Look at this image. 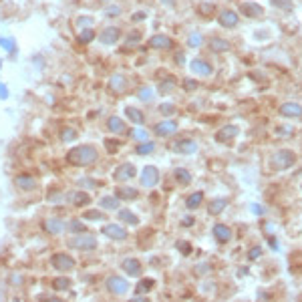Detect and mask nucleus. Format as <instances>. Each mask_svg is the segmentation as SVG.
Instances as JSON below:
<instances>
[{"label":"nucleus","mask_w":302,"mask_h":302,"mask_svg":"<svg viewBox=\"0 0 302 302\" xmlns=\"http://www.w3.org/2000/svg\"><path fill=\"white\" fill-rule=\"evenodd\" d=\"M97 157H99V153L93 145H79V147L67 153V161L71 165H77V167H87V165L95 163Z\"/></svg>","instance_id":"obj_1"},{"label":"nucleus","mask_w":302,"mask_h":302,"mask_svg":"<svg viewBox=\"0 0 302 302\" xmlns=\"http://www.w3.org/2000/svg\"><path fill=\"white\" fill-rule=\"evenodd\" d=\"M69 248H75V250H81V252H91L97 248V238L89 236V234H75L69 242Z\"/></svg>","instance_id":"obj_2"},{"label":"nucleus","mask_w":302,"mask_h":302,"mask_svg":"<svg viewBox=\"0 0 302 302\" xmlns=\"http://www.w3.org/2000/svg\"><path fill=\"white\" fill-rule=\"evenodd\" d=\"M50 264H52V268H56V270H61V272H73V270L77 268L75 258H73L71 254H65V252L54 254V256L50 258Z\"/></svg>","instance_id":"obj_3"},{"label":"nucleus","mask_w":302,"mask_h":302,"mask_svg":"<svg viewBox=\"0 0 302 302\" xmlns=\"http://www.w3.org/2000/svg\"><path fill=\"white\" fill-rule=\"evenodd\" d=\"M107 290L115 296H123L129 290V282L123 276H109L107 278Z\"/></svg>","instance_id":"obj_4"},{"label":"nucleus","mask_w":302,"mask_h":302,"mask_svg":"<svg viewBox=\"0 0 302 302\" xmlns=\"http://www.w3.org/2000/svg\"><path fill=\"white\" fill-rule=\"evenodd\" d=\"M101 234L107 236L109 240H115V242H123L127 238V230L123 226H119V224H105L101 228Z\"/></svg>","instance_id":"obj_5"},{"label":"nucleus","mask_w":302,"mask_h":302,"mask_svg":"<svg viewBox=\"0 0 302 302\" xmlns=\"http://www.w3.org/2000/svg\"><path fill=\"white\" fill-rule=\"evenodd\" d=\"M296 161V155L292 153V151H278L276 155H274V159H272V165H274V169H286V167H290L292 163Z\"/></svg>","instance_id":"obj_6"},{"label":"nucleus","mask_w":302,"mask_h":302,"mask_svg":"<svg viewBox=\"0 0 302 302\" xmlns=\"http://www.w3.org/2000/svg\"><path fill=\"white\" fill-rule=\"evenodd\" d=\"M135 173H137V169H135L133 163H121V165L113 171V179H115V182H129V179L135 177Z\"/></svg>","instance_id":"obj_7"},{"label":"nucleus","mask_w":302,"mask_h":302,"mask_svg":"<svg viewBox=\"0 0 302 302\" xmlns=\"http://www.w3.org/2000/svg\"><path fill=\"white\" fill-rule=\"evenodd\" d=\"M43 228H45V232L50 234V236H61L67 230V224L61 218H49V220H45Z\"/></svg>","instance_id":"obj_8"},{"label":"nucleus","mask_w":302,"mask_h":302,"mask_svg":"<svg viewBox=\"0 0 302 302\" xmlns=\"http://www.w3.org/2000/svg\"><path fill=\"white\" fill-rule=\"evenodd\" d=\"M119 37H121L119 26H105L99 33V43L101 45H113L119 41Z\"/></svg>","instance_id":"obj_9"},{"label":"nucleus","mask_w":302,"mask_h":302,"mask_svg":"<svg viewBox=\"0 0 302 302\" xmlns=\"http://www.w3.org/2000/svg\"><path fill=\"white\" fill-rule=\"evenodd\" d=\"M218 22L222 26H226V28H236L238 22H240V16H238L236 10H222L220 16H218Z\"/></svg>","instance_id":"obj_10"},{"label":"nucleus","mask_w":302,"mask_h":302,"mask_svg":"<svg viewBox=\"0 0 302 302\" xmlns=\"http://www.w3.org/2000/svg\"><path fill=\"white\" fill-rule=\"evenodd\" d=\"M127 85H129V81H127V77L121 75V73H115V75L109 79V89H111V93H125V91H127Z\"/></svg>","instance_id":"obj_11"},{"label":"nucleus","mask_w":302,"mask_h":302,"mask_svg":"<svg viewBox=\"0 0 302 302\" xmlns=\"http://www.w3.org/2000/svg\"><path fill=\"white\" fill-rule=\"evenodd\" d=\"M190 69H192L194 75H200V77H209V75L214 73L212 65H209L207 61H203V58H194V61L190 63Z\"/></svg>","instance_id":"obj_12"},{"label":"nucleus","mask_w":302,"mask_h":302,"mask_svg":"<svg viewBox=\"0 0 302 302\" xmlns=\"http://www.w3.org/2000/svg\"><path fill=\"white\" fill-rule=\"evenodd\" d=\"M157 182H159V171H157V167L147 165V167L141 171V186H143V188H153Z\"/></svg>","instance_id":"obj_13"},{"label":"nucleus","mask_w":302,"mask_h":302,"mask_svg":"<svg viewBox=\"0 0 302 302\" xmlns=\"http://www.w3.org/2000/svg\"><path fill=\"white\" fill-rule=\"evenodd\" d=\"M121 268H123V272L129 274L131 278L141 276V262H139L137 258H125V260L121 262Z\"/></svg>","instance_id":"obj_14"},{"label":"nucleus","mask_w":302,"mask_h":302,"mask_svg":"<svg viewBox=\"0 0 302 302\" xmlns=\"http://www.w3.org/2000/svg\"><path fill=\"white\" fill-rule=\"evenodd\" d=\"M240 10L244 16L248 18H262L264 16V8L258 4V2H242L240 4Z\"/></svg>","instance_id":"obj_15"},{"label":"nucleus","mask_w":302,"mask_h":302,"mask_svg":"<svg viewBox=\"0 0 302 302\" xmlns=\"http://www.w3.org/2000/svg\"><path fill=\"white\" fill-rule=\"evenodd\" d=\"M149 47L151 49L167 50L173 47V41H171L167 35H153V37L149 39Z\"/></svg>","instance_id":"obj_16"},{"label":"nucleus","mask_w":302,"mask_h":302,"mask_svg":"<svg viewBox=\"0 0 302 302\" xmlns=\"http://www.w3.org/2000/svg\"><path fill=\"white\" fill-rule=\"evenodd\" d=\"M153 131H155V135H159V137L173 135V133L177 131V123H175V121H161V123H157V125L153 127Z\"/></svg>","instance_id":"obj_17"},{"label":"nucleus","mask_w":302,"mask_h":302,"mask_svg":"<svg viewBox=\"0 0 302 302\" xmlns=\"http://www.w3.org/2000/svg\"><path fill=\"white\" fill-rule=\"evenodd\" d=\"M125 117L129 119V123H135V125H141L145 121V113L137 107H125Z\"/></svg>","instance_id":"obj_18"},{"label":"nucleus","mask_w":302,"mask_h":302,"mask_svg":"<svg viewBox=\"0 0 302 302\" xmlns=\"http://www.w3.org/2000/svg\"><path fill=\"white\" fill-rule=\"evenodd\" d=\"M69 201L75 205V207H85L87 203H91V198H89V194L87 192H73V194H69Z\"/></svg>","instance_id":"obj_19"},{"label":"nucleus","mask_w":302,"mask_h":302,"mask_svg":"<svg viewBox=\"0 0 302 302\" xmlns=\"http://www.w3.org/2000/svg\"><path fill=\"white\" fill-rule=\"evenodd\" d=\"M212 234L216 236L218 242H230V238H232V230L228 226H224V224H216Z\"/></svg>","instance_id":"obj_20"},{"label":"nucleus","mask_w":302,"mask_h":302,"mask_svg":"<svg viewBox=\"0 0 302 302\" xmlns=\"http://www.w3.org/2000/svg\"><path fill=\"white\" fill-rule=\"evenodd\" d=\"M238 135V127L236 125H226V127H222L218 133H216V139L218 141H230V139H234Z\"/></svg>","instance_id":"obj_21"},{"label":"nucleus","mask_w":302,"mask_h":302,"mask_svg":"<svg viewBox=\"0 0 302 302\" xmlns=\"http://www.w3.org/2000/svg\"><path fill=\"white\" fill-rule=\"evenodd\" d=\"M14 184H16V188H20V190H24V192H31V190L37 188V179L31 177V175H16Z\"/></svg>","instance_id":"obj_22"},{"label":"nucleus","mask_w":302,"mask_h":302,"mask_svg":"<svg viewBox=\"0 0 302 302\" xmlns=\"http://www.w3.org/2000/svg\"><path fill=\"white\" fill-rule=\"evenodd\" d=\"M119 200L127 201V200H135L137 196H139V192H137V188H131V186H121V188H117V194H115Z\"/></svg>","instance_id":"obj_23"},{"label":"nucleus","mask_w":302,"mask_h":302,"mask_svg":"<svg viewBox=\"0 0 302 302\" xmlns=\"http://www.w3.org/2000/svg\"><path fill=\"white\" fill-rule=\"evenodd\" d=\"M119 203L121 200L117 196H103L99 200V207L105 212H113V209H119Z\"/></svg>","instance_id":"obj_24"},{"label":"nucleus","mask_w":302,"mask_h":302,"mask_svg":"<svg viewBox=\"0 0 302 302\" xmlns=\"http://www.w3.org/2000/svg\"><path fill=\"white\" fill-rule=\"evenodd\" d=\"M107 127H109V131H111V133H115V135H121V133H125V129H127L121 117H109Z\"/></svg>","instance_id":"obj_25"},{"label":"nucleus","mask_w":302,"mask_h":302,"mask_svg":"<svg viewBox=\"0 0 302 302\" xmlns=\"http://www.w3.org/2000/svg\"><path fill=\"white\" fill-rule=\"evenodd\" d=\"M280 113H282L284 117H300L302 107L300 105H296V103H286V105L280 107Z\"/></svg>","instance_id":"obj_26"},{"label":"nucleus","mask_w":302,"mask_h":302,"mask_svg":"<svg viewBox=\"0 0 302 302\" xmlns=\"http://www.w3.org/2000/svg\"><path fill=\"white\" fill-rule=\"evenodd\" d=\"M123 224H129V226H137L139 224V218L133 214V212H129V209H119V216H117Z\"/></svg>","instance_id":"obj_27"},{"label":"nucleus","mask_w":302,"mask_h":302,"mask_svg":"<svg viewBox=\"0 0 302 302\" xmlns=\"http://www.w3.org/2000/svg\"><path fill=\"white\" fill-rule=\"evenodd\" d=\"M228 49H230L228 41H224V39H218V37L209 39V50H214V52H226Z\"/></svg>","instance_id":"obj_28"},{"label":"nucleus","mask_w":302,"mask_h":302,"mask_svg":"<svg viewBox=\"0 0 302 302\" xmlns=\"http://www.w3.org/2000/svg\"><path fill=\"white\" fill-rule=\"evenodd\" d=\"M75 24H77V28H79V31L93 28V26H95V18H93V16H87V14H83V16H79V18L75 20Z\"/></svg>","instance_id":"obj_29"},{"label":"nucleus","mask_w":302,"mask_h":302,"mask_svg":"<svg viewBox=\"0 0 302 302\" xmlns=\"http://www.w3.org/2000/svg\"><path fill=\"white\" fill-rule=\"evenodd\" d=\"M129 137L131 139H135V141H139V143H143V141H149V133L145 131V129H129Z\"/></svg>","instance_id":"obj_30"},{"label":"nucleus","mask_w":302,"mask_h":302,"mask_svg":"<svg viewBox=\"0 0 302 302\" xmlns=\"http://www.w3.org/2000/svg\"><path fill=\"white\" fill-rule=\"evenodd\" d=\"M175 149L182 151V153H194V151L198 149V145H196L194 139H186V141H179V143L175 145Z\"/></svg>","instance_id":"obj_31"},{"label":"nucleus","mask_w":302,"mask_h":302,"mask_svg":"<svg viewBox=\"0 0 302 302\" xmlns=\"http://www.w3.org/2000/svg\"><path fill=\"white\" fill-rule=\"evenodd\" d=\"M226 205H228V201H226V200H222V198H218V200H214V201H212V203H209V207H207V212H209L212 216H218V214H220V212H222V209H224Z\"/></svg>","instance_id":"obj_32"},{"label":"nucleus","mask_w":302,"mask_h":302,"mask_svg":"<svg viewBox=\"0 0 302 302\" xmlns=\"http://www.w3.org/2000/svg\"><path fill=\"white\" fill-rule=\"evenodd\" d=\"M201 201H203V194L201 192H196L194 196H190L188 200H186V205H188V209H196V207H200Z\"/></svg>","instance_id":"obj_33"},{"label":"nucleus","mask_w":302,"mask_h":302,"mask_svg":"<svg viewBox=\"0 0 302 302\" xmlns=\"http://www.w3.org/2000/svg\"><path fill=\"white\" fill-rule=\"evenodd\" d=\"M93 39H95V31H93V28H85V31L79 33V39H77V41H79L81 45H89Z\"/></svg>","instance_id":"obj_34"},{"label":"nucleus","mask_w":302,"mask_h":302,"mask_svg":"<svg viewBox=\"0 0 302 302\" xmlns=\"http://www.w3.org/2000/svg\"><path fill=\"white\" fill-rule=\"evenodd\" d=\"M83 220H91V222H99V220H105V214L103 209H89L83 214Z\"/></svg>","instance_id":"obj_35"},{"label":"nucleus","mask_w":302,"mask_h":302,"mask_svg":"<svg viewBox=\"0 0 302 302\" xmlns=\"http://www.w3.org/2000/svg\"><path fill=\"white\" fill-rule=\"evenodd\" d=\"M151 288H153V280H151V278H145V280H141V282L137 284L135 292H137V296H139V294H147Z\"/></svg>","instance_id":"obj_36"},{"label":"nucleus","mask_w":302,"mask_h":302,"mask_svg":"<svg viewBox=\"0 0 302 302\" xmlns=\"http://www.w3.org/2000/svg\"><path fill=\"white\" fill-rule=\"evenodd\" d=\"M201 43H203V37H201L200 33H192L188 37V47L190 49H198V47H201Z\"/></svg>","instance_id":"obj_37"},{"label":"nucleus","mask_w":302,"mask_h":302,"mask_svg":"<svg viewBox=\"0 0 302 302\" xmlns=\"http://www.w3.org/2000/svg\"><path fill=\"white\" fill-rule=\"evenodd\" d=\"M175 179H177V184H190L192 182V175H190V171L188 169H175Z\"/></svg>","instance_id":"obj_38"},{"label":"nucleus","mask_w":302,"mask_h":302,"mask_svg":"<svg viewBox=\"0 0 302 302\" xmlns=\"http://www.w3.org/2000/svg\"><path fill=\"white\" fill-rule=\"evenodd\" d=\"M71 286V280L69 278H65V276H61V278H54L52 280V288L54 290H67Z\"/></svg>","instance_id":"obj_39"},{"label":"nucleus","mask_w":302,"mask_h":302,"mask_svg":"<svg viewBox=\"0 0 302 302\" xmlns=\"http://www.w3.org/2000/svg\"><path fill=\"white\" fill-rule=\"evenodd\" d=\"M121 6L119 4H109L107 8H105V16H109V18H117V16H121Z\"/></svg>","instance_id":"obj_40"},{"label":"nucleus","mask_w":302,"mask_h":302,"mask_svg":"<svg viewBox=\"0 0 302 302\" xmlns=\"http://www.w3.org/2000/svg\"><path fill=\"white\" fill-rule=\"evenodd\" d=\"M0 47L4 50H8L10 54L16 50V43L12 41V39H8V37H0Z\"/></svg>","instance_id":"obj_41"},{"label":"nucleus","mask_w":302,"mask_h":302,"mask_svg":"<svg viewBox=\"0 0 302 302\" xmlns=\"http://www.w3.org/2000/svg\"><path fill=\"white\" fill-rule=\"evenodd\" d=\"M159 113L165 115V117H171V115L177 113V109H175V105H171V103H163V105L159 107Z\"/></svg>","instance_id":"obj_42"},{"label":"nucleus","mask_w":302,"mask_h":302,"mask_svg":"<svg viewBox=\"0 0 302 302\" xmlns=\"http://www.w3.org/2000/svg\"><path fill=\"white\" fill-rule=\"evenodd\" d=\"M276 8H280V10H292L294 8V2L292 0H270Z\"/></svg>","instance_id":"obj_43"},{"label":"nucleus","mask_w":302,"mask_h":302,"mask_svg":"<svg viewBox=\"0 0 302 302\" xmlns=\"http://www.w3.org/2000/svg\"><path fill=\"white\" fill-rule=\"evenodd\" d=\"M61 137H63V141H75L77 139V131L71 129V127H65L63 133H61Z\"/></svg>","instance_id":"obj_44"},{"label":"nucleus","mask_w":302,"mask_h":302,"mask_svg":"<svg viewBox=\"0 0 302 302\" xmlns=\"http://www.w3.org/2000/svg\"><path fill=\"white\" fill-rule=\"evenodd\" d=\"M69 228H71L73 234H81V232H85V224H83L81 220H73V222L69 224Z\"/></svg>","instance_id":"obj_45"},{"label":"nucleus","mask_w":302,"mask_h":302,"mask_svg":"<svg viewBox=\"0 0 302 302\" xmlns=\"http://www.w3.org/2000/svg\"><path fill=\"white\" fill-rule=\"evenodd\" d=\"M153 149H155V145H153L151 141H143V143H141V145H139L135 151H137L139 155H147V153H151Z\"/></svg>","instance_id":"obj_46"},{"label":"nucleus","mask_w":302,"mask_h":302,"mask_svg":"<svg viewBox=\"0 0 302 302\" xmlns=\"http://www.w3.org/2000/svg\"><path fill=\"white\" fill-rule=\"evenodd\" d=\"M137 97H139L141 101H151L153 99V91H151V87H141L139 93H137Z\"/></svg>","instance_id":"obj_47"},{"label":"nucleus","mask_w":302,"mask_h":302,"mask_svg":"<svg viewBox=\"0 0 302 302\" xmlns=\"http://www.w3.org/2000/svg\"><path fill=\"white\" fill-rule=\"evenodd\" d=\"M175 87V83L173 81H163L161 85H159V93H171V89Z\"/></svg>","instance_id":"obj_48"},{"label":"nucleus","mask_w":302,"mask_h":302,"mask_svg":"<svg viewBox=\"0 0 302 302\" xmlns=\"http://www.w3.org/2000/svg\"><path fill=\"white\" fill-rule=\"evenodd\" d=\"M139 39H141V33H139V31H133V33L127 35V43H135V41H139Z\"/></svg>","instance_id":"obj_49"},{"label":"nucleus","mask_w":302,"mask_h":302,"mask_svg":"<svg viewBox=\"0 0 302 302\" xmlns=\"http://www.w3.org/2000/svg\"><path fill=\"white\" fill-rule=\"evenodd\" d=\"M196 87H198L196 81H192V79H186V81H184V89H186V91H194Z\"/></svg>","instance_id":"obj_50"},{"label":"nucleus","mask_w":302,"mask_h":302,"mask_svg":"<svg viewBox=\"0 0 302 302\" xmlns=\"http://www.w3.org/2000/svg\"><path fill=\"white\" fill-rule=\"evenodd\" d=\"M131 18H133V22H137V20H145V18H147V12H145V10H141V12H135Z\"/></svg>","instance_id":"obj_51"},{"label":"nucleus","mask_w":302,"mask_h":302,"mask_svg":"<svg viewBox=\"0 0 302 302\" xmlns=\"http://www.w3.org/2000/svg\"><path fill=\"white\" fill-rule=\"evenodd\" d=\"M105 147H107L109 151H115L117 147H119V143H117V141H113V143H111V139H107V141H105Z\"/></svg>","instance_id":"obj_52"},{"label":"nucleus","mask_w":302,"mask_h":302,"mask_svg":"<svg viewBox=\"0 0 302 302\" xmlns=\"http://www.w3.org/2000/svg\"><path fill=\"white\" fill-rule=\"evenodd\" d=\"M201 14H212V8H214V4H201Z\"/></svg>","instance_id":"obj_53"},{"label":"nucleus","mask_w":302,"mask_h":302,"mask_svg":"<svg viewBox=\"0 0 302 302\" xmlns=\"http://www.w3.org/2000/svg\"><path fill=\"white\" fill-rule=\"evenodd\" d=\"M260 254H262V248H252V250H250V260H256Z\"/></svg>","instance_id":"obj_54"},{"label":"nucleus","mask_w":302,"mask_h":302,"mask_svg":"<svg viewBox=\"0 0 302 302\" xmlns=\"http://www.w3.org/2000/svg\"><path fill=\"white\" fill-rule=\"evenodd\" d=\"M192 224H194V218H192V216H186L184 222H182V226H186V228H190Z\"/></svg>","instance_id":"obj_55"},{"label":"nucleus","mask_w":302,"mask_h":302,"mask_svg":"<svg viewBox=\"0 0 302 302\" xmlns=\"http://www.w3.org/2000/svg\"><path fill=\"white\" fill-rule=\"evenodd\" d=\"M79 186H95V182L93 179H81Z\"/></svg>","instance_id":"obj_56"},{"label":"nucleus","mask_w":302,"mask_h":302,"mask_svg":"<svg viewBox=\"0 0 302 302\" xmlns=\"http://www.w3.org/2000/svg\"><path fill=\"white\" fill-rule=\"evenodd\" d=\"M0 97H2V99L6 97V87H4V85H0Z\"/></svg>","instance_id":"obj_57"},{"label":"nucleus","mask_w":302,"mask_h":302,"mask_svg":"<svg viewBox=\"0 0 302 302\" xmlns=\"http://www.w3.org/2000/svg\"><path fill=\"white\" fill-rule=\"evenodd\" d=\"M175 61H177V63H179V65H182V63H184V54H182V52H179V54H177V56H175Z\"/></svg>","instance_id":"obj_58"},{"label":"nucleus","mask_w":302,"mask_h":302,"mask_svg":"<svg viewBox=\"0 0 302 302\" xmlns=\"http://www.w3.org/2000/svg\"><path fill=\"white\" fill-rule=\"evenodd\" d=\"M159 2H163V4H173V0H159Z\"/></svg>","instance_id":"obj_59"},{"label":"nucleus","mask_w":302,"mask_h":302,"mask_svg":"<svg viewBox=\"0 0 302 302\" xmlns=\"http://www.w3.org/2000/svg\"><path fill=\"white\" fill-rule=\"evenodd\" d=\"M99 2H109V0H99Z\"/></svg>","instance_id":"obj_60"}]
</instances>
